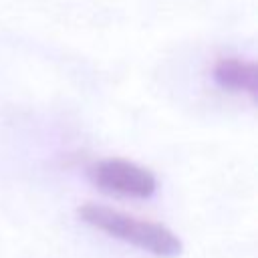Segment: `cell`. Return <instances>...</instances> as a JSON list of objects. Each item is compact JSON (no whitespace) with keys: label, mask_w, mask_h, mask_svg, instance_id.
Returning a JSON list of instances; mask_svg holds the SVG:
<instances>
[{"label":"cell","mask_w":258,"mask_h":258,"mask_svg":"<svg viewBox=\"0 0 258 258\" xmlns=\"http://www.w3.org/2000/svg\"><path fill=\"white\" fill-rule=\"evenodd\" d=\"M79 218L95 230L105 232L111 238L123 240L139 250H145L159 258H175L183 244L173 230L161 222L145 220L117 208L103 204H83L79 208Z\"/></svg>","instance_id":"obj_1"},{"label":"cell","mask_w":258,"mask_h":258,"mask_svg":"<svg viewBox=\"0 0 258 258\" xmlns=\"http://www.w3.org/2000/svg\"><path fill=\"white\" fill-rule=\"evenodd\" d=\"M89 179L99 189L125 198H149L157 189V177L151 169L123 157L95 161L89 167Z\"/></svg>","instance_id":"obj_2"},{"label":"cell","mask_w":258,"mask_h":258,"mask_svg":"<svg viewBox=\"0 0 258 258\" xmlns=\"http://www.w3.org/2000/svg\"><path fill=\"white\" fill-rule=\"evenodd\" d=\"M212 77L224 89L246 93L250 97L256 93V64L250 58L238 54L220 56L212 64Z\"/></svg>","instance_id":"obj_3"}]
</instances>
